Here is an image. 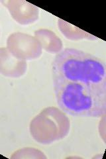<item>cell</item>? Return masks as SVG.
Here are the masks:
<instances>
[{
  "label": "cell",
  "mask_w": 106,
  "mask_h": 159,
  "mask_svg": "<svg viewBox=\"0 0 106 159\" xmlns=\"http://www.w3.org/2000/svg\"><path fill=\"white\" fill-rule=\"evenodd\" d=\"M57 102L74 117H100L106 113V66L93 54L67 48L52 64Z\"/></svg>",
  "instance_id": "1"
},
{
  "label": "cell",
  "mask_w": 106,
  "mask_h": 159,
  "mask_svg": "<svg viewBox=\"0 0 106 159\" xmlns=\"http://www.w3.org/2000/svg\"><path fill=\"white\" fill-rule=\"evenodd\" d=\"M7 48L15 57L25 61L37 59L42 54L41 46L36 38L20 32L9 36Z\"/></svg>",
  "instance_id": "3"
},
{
  "label": "cell",
  "mask_w": 106,
  "mask_h": 159,
  "mask_svg": "<svg viewBox=\"0 0 106 159\" xmlns=\"http://www.w3.org/2000/svg\"><path fill=\"white\" fill-rule=\"evenodd\" d=\"M58 27L63 35L71 41H78L82 39L95 41L98 39L97 37L83 31L61 19H58Z\"/></svg>",
  "instance_id": "7"
},
{
  "label": "cell",
  "mask_w": 106,
  "mask_h": 159,
  "mask_svg": "<svg viewBox=\"0 0 106 159\" xmlns=\"http://www.w3.org/2000/svg\"><path fill=\"white\" fill-rule=\"evenodd\" d=\"M42 49L51 54H58L62 51V41L56 34L49 29H41L35 32Z\"/></svg>",
  "instance_id": "6"
},
{
  "label": "cell",
  "mask_w": 106,
  "mask_h": 159,
  "mask_svg": "<svg viewBox=\"0 0 106 159\" xmlns=\"http://www.w3.org/2000/svg\"><path fill=\"white\" fill-rule=\"evenodd\" d=\"M27 64L16 57L7 48H0V74L9 78H19L26 72Z\"/></svg>",
  "instance_id": "5"
},
{
  "label": "cell",
  "mask_w": 106,
  "mask_h": 159,
  "mask_svg": "<svg viewBox=\"0 0 106 159\" xmlns=\"http://www.w3.org/2000/svg\"><path fill=\"white\" fill-rule=\"evenodd\" d=\"M70 129V119L64 111L55 107L44 109L29 125L32 137L42 145L62 140L68 135Z\"/></svg>",
  "instance_id": "2"
},
{
  "label": "cell",
  "mask_w": 106,
  "mask_h": 159,
  "mask_svg": "<svg viewBox=\"0 0 106 159\" xmlns=\"http://www.w3.org/2000/svg\"><path fill=\"white\" fill-rule=\"evenodd\" d=\"M2 3L8 9L12 18L20 25H27L39 19V9L32 3L23 0L2 1Z\"/></svg>",
  "instance_id": "4"
},
{
  "label": "cell",
  "mask_w": 106,
  "mask_h": 159,
  "mask_svg": "<svg viewBox=\"0 0 106 159\" xmlns=\"http://www.w3.org/2000/svg\"><path fill=\"white\" fill-rule=\"evenodd\" d=\"M12 158H35L46 159L47 157L44 154L35 148H24L15 152L11 157Z\"/></svg>",
  "instance_id": "8"
}]
</instances>
